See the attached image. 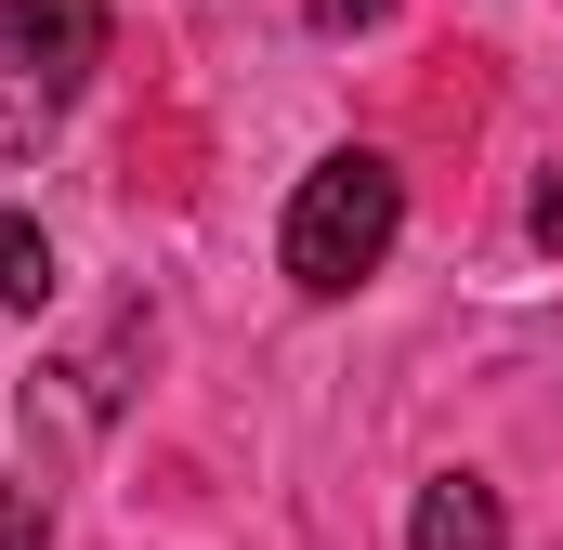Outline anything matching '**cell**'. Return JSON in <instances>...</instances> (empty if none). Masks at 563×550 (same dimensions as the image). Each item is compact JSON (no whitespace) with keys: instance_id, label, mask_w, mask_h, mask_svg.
Returning a JSON list of instances; mask_svg holds the SVG:
<instances>
[{"instance_id":"cell-1","label":"cell","mask_w":563,"mask_h":550,"mask_svg":"<svg viewBox=\"0 0 563 550\" xmlns=\"http://www.w3.org/2000/svg\"><path fill=\"white\" fill-rule=\"evenodd\" d=\"M394 237H407V170L380 144H341V157L301 170V197H288V223H276V263H288L301 301H341V288H367V275L394 263Z\"/></svg>"},{"instance_id":"cell-2","label":"cell","mask_w":563,"mask_h":550,"mask_svg":"<svg viewBox=\"0 0 563 550\" xmlns=\"http://www.w3.org/2000/svg\"><path fill=\"white\" fill-rule=\"evenodd\" d=\"M106 66V13L92 0H0V79H26L40 106H66Z\"/></svg>"},{"instance_id":"cell-3","label":"cell","mask_w":563,"mask_h":550,"mask_svg":"<svg viewBox=\"0 0 563 550\" xmlns=\"http://www.w3.org/2000/svg\"><path fill=\"white\" fill-rule=\"evenodd\" d=\"M407 550H511V512L485 472H432L420 512H407Z\"/></svg>"},{"instance_id":"cell-4","label":"cell","mask_w":563,"mask_h":550,"mask_svg":"<svg viewBox=\"0 0 563 550\" xmlns=\"http://www.w3.org/2000/svg\"><path fill=\"white\" fill-rule=\"evenodd\" d=\"M53 301V237L26 210H0V315H40Z\"/></svg>"},{"instance_id":"cell-5","label":"cell","mask_w":563,"mask_h":550,"mask_svg":"<svg viewBox=\"0 0 563 550\" xmlns=\"http://www.w3.org/2000/svg\"><path fill=\"white\" fill-rule=\"evenodd\" d=\"M0 550H40V485H13V498H0Z\"/></svg>"},{"instance_id":"cell-6","label":"cell","mask_w":563,"mask_h":550,"mask_svg":"<svg viewBox=\"0 0 563 550\" xmlns=\"http://www.w3.org/2000/svg\"><path fill=\"white\" fill-rule=\"evenodd\" d=\"M380 13H394V0H314V26H328V40H354V26H380Z\"/></svg>"}]
</instances>
